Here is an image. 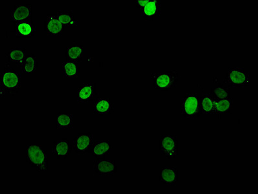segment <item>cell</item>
I'll use <instances>...</instances> for the list:
<instances>
[{"label":"cell","instance_id":"13","mask_svg":"<svg viewBox=\"0 0 258 194\" xmlns=\"http://www.w3.org/2000/svg\"><path fill=\"white\" fill-rule=\"evenodd\" d=\"M35 24L32 20H24L17 22L15 25V33L17 36L21 37H29L35 34L37 31Z\"/></svg>","mask_w":258,"mask_h":194},{"label":"cell","instance_id":"6","mask_svg":"<svg viewBox=\"0 0 258 194\" xmlns=\"http://www.w3.org/2000/svg\"><path fill=\"white\" fill-rule=\"evenodd\" d=\"M161 155L167 161L174 160L178 156V139L175 135H162L160 140Z\"/></svg>","mask_w":258,"mask_h":194},{"label":"cell","instance_id":"16","mask_svg":"<svg viewBox=\"0 0 258 194\" xmlns=\"http://www.w3.org/2000/svg\"><path fill=\"white\" fill-rule=\"evenodd\" d=\"M113 149V145L109 141L99 140L94 143L93 146V155L97 157H104Z\"/></svg>","mask_w":258,"mask_h":194},{"label":"cell","instance_id":"17","mask_svg":"<svg viewBox=\"0 0 258 194\" xmlns=\"http://www.w3.org/2000/svg\"><path fill=\"white\" fill-rule=\"evenodd\" d=\"M26 52L24 47L12 48L8 53L9 61L17 66H22L26 58Z\"/></svg>","mask_w":258,"mask_h":194},{"label":"cell","instance_id":"19","mask_svg":"<svg viewBox=\"0 0 258 194\" xmlns=\"http://www.w3.org/2000/svg\"><path fill=\"white\" fill-rule=\"evenodd\" d=\"M114 107L110 99L98 98L94 104V112L100 115L108 114L112 112Z\"/></svg>","mask_w":258,"mask_h":194},{"label":"cell","instance_id":"4","mask_svg":"<svg viewBox=\"0 0 258 194\" xmlns=\"http://www.w3.org/2000/svg\"><path fill=\"white\" fill-rule=\"evenodd\" d=\"M181 109L185 118L195 119L200 116L201 111L200 97L197 94H188L183 97L181 101Z\"/></svg>","mask_w":258,"mask_h":194},{"label":"cell","instance_id":"14","mask_svg":"<svg viewBox=\"0 0 258 194\" xmlns=\"http://www.w3.org/2000/svg\"><path fill=\"white\" fill-rule=\"evenodd\" d=\"M96 95V85L94 83L82 85L78 91V102H91Z\"/></svg>","mask_w":258,"mask_h":194},{"label":"cell","instance_id":"12","mask_svg":"<svg viewBox=\"0 0 258 194\" xmlns=\"http://www.w3.org/2000/svg\"><path fill=\"white\" fill-rule=\"evenodd\" d=\"M161 1L159 0H149L144 7L140 10L141 15L146 20H153L161 14Z\"/></svg>","mask_w":258,"mask_h":194},{"label":"cell","instance_id":"24","mask_svg":"<svg viewBox=\"0 0 258 194\" xmlns=\"http://www.w3.org/2000/svg\"><path fill=\"white\" fill-rule=\"evenodd\" d=\"M56 124L58 129H70L73 126V116L71 114L60 113L57 117Z\"/></svg>","mask_w":258,"mask_h":194},{"label":"cell","instance_id":"25","mask_svg":"<svg viewBox=\"0 0 258 194\" xmlns=\"http://www.w3.org/2000/svg\"><path fill=\"white\" fill-rule=\"evenodd\" d=\"M62 70H63L64 75L66 77L75 78L78 76V69L76 62L72 60L66 62L63 64Z\"/></svg>","mask_w":258,"mask_h":194},{"label":"cell","instance_id":"22","mask_svg":"<svg viewBox=\"0 0 258 194\" xmlns=\"http://www.w3.org/2000/svg\"><path fill=\"white\" fill-rule=\"evenodd\" d=\"M211 96L215 100H221L223 99L229 98L230 90L227 86L220 85L216 88L211 89Z\"/></svg>","mask_w":258,"mask_h":194},{"label":"cell","instance_id":"21","mask_svg":"<svg viewBox=\"0 0 258 194\" xmlns=\"http://www.w3.org/2000/svg\"><path fill=\"white\" fill-rule=\"evenodd\" d=\"M56 17L63 25L68 26L77 25L78 22L75 19L73 13L70 11H58L56 15Z\"/></svg>","mask_w":258,"mask_h":194},{"label":"cell","instance_id":"10","mask_svg":"<svg viewBox=\"0 0 258 194\" xmlns=\"http://www.w3.org/2000/svg\"><path fill=\"white\" fill-rule=\"evenodd\" d=\"M93 142L92 133L76 135L74 140V149L78 154H83L91 146Z\"/></svg>","mask_w":258,"mask_h":194},{"label":"cell","instance_id":"1","mask_svg":"<svg viewBox=\"0 0 258 194\" xmlns=\"http://www.w3.org/2000/svg\"><path fill=\"white\" fill-rule=\"evenodd\" d=\"M180 78L178 72L175 70L153 73L151 74L153 87L161 91H168L177 88Z\"/></svg>","mask_w":258,"mask_h":194},{"label":"cell","instance_id":"8","mask_svg":"<svg viewBox=\"0 0 258 194\" xmlns=\"http://www.w3.org/2000/svg\"><path fill=\"white\" fill-rule=\"evenodd\" d=\"M117 169L118 166L114 161L97 160L94 162L95 172L103 176L114 175L117 172Z\"/></svg>","mask_w":258,"mask_h":194},{"label":"cell","instance_id":"2","mask_svg":"<svg viewBox=\"0 0 258 194\" xmlns=\"http://www.w3.org/2000/svg\"><path fill=\"white\" fill-rule=\"evenodd\" d=\"M26 155V161L32 167L35 168L38 172L48 170L47 152L41 146L38 145L27 146Z\"/></svg>","mask_w":258,"mask_h":194},{"label":"cell","instance_id":"11","mask_svg":"<svg viewBox=\"0 0 258 194\" xmlns=\"http://www.w3.org/2000/svg\"><path fill=\"white\" fill-rule=\"evenodd\" d=\"M32 5H16L11 12V21L16 24L24 20H32Z\"/></svg>","mask_w":258,"mask_h":194},{"label":"cell","instance_id":"3","mask_svg":"<svg viewBox=\"0 0 258 194\" xmlns=\"http://www.w3.org/2000/svg\"><path fill=\"white\" fill-rule=\"evenodd\" d=\"M250 84L249 73L243 68L232 67L228 70L223 84L232 88H245Z\"/></svg>","mask_w":258,"mask_h":194},{"label":"cell","instance_id":"18","mask_svg":"<svg viewBox=\"0 0 258 194\" xmlns=\"http://www.w3.org/2000/svg\"><path fill=\"white\" fill-rule=\"evenodd\" d=\"M215 100L207 93H204L200 98L201 111L204 114L210 115L215 113Z\"/></svg>","mask_w":258,"mask_h":194},{"label":"cell","instance_id":"23","mask_svg":"<svg viewBox=\"0 0 258 194\" xmlns=\"http://www.w3.org/2000/svg\"><path fill=\"white\" fill-rule=\"evenodd\" d=\"M22 71L27 73H35L37 72V59L33 55L26 56L22 66Z\"/></svg>","mask_w":258,"mask_h":194},{"label":"cell","instance_id":"26","mask_svg":"<svg viewBox=\"0 0 258 194\" xmlns=\"http://www.w3.org/2000/svg\"><path fill=\"white\" fill-rule=\"evenodd\" d=\"M83 53V48L81 46L74 45L70 46L68 48V57L70 60L74 62H77L81 59Z\"/></svg>","mask_w":258,"mask_h":194},{"label":"cell","instance_id":"15","mask_svg":"<svg viewBox=\"0 0 258 194\" xmlns=\"http://www.w3.org/2000/svg\"><path fill=\"white\" fill-rule=\"evenodd\" d=\"M70 144L67 139H60L54 143L52 151L54 155L59 159H66L70 152Z\"/></svg>","mask_w":258,"mask_h":194},{"label":"cell","instance_id":"27","mask_svg":"<svg viewBox=\"0 0 258 194\" xmlns=\"http://www.w3.org/2000/svg\"><path fill=\"white\" fill-rule=\"evenodd\" d=\"M149 1V0H138V1H135V3H136V6L138 8L139 10H140L146 5Z\"/></svg>","mask_w":258,"mask_h":194},{"label":"cell","instance_id":"20","mask_svg":"<svg viewBox=\"0 0 258 194\" xmlns=\"http://www.w3.org/2000/svg\"><path fill=\"white\" fill-rule=\"evenodd\" d=\"M233 109V100L231 98L215 100L214 114H226Z\"/></svg>","mask_w":258,"mask_h":194},{"label":"cell","instance_id":"5","mask_svg":"<svg viewBox=\"0 0 258 194\" xmlns=\"http://www.w3.org/2000/svg\"><path fill=\"white\" fill-rule=\"evenodd\" d=\"M1 82L2 89L13 96L19 92L21 85V77L19 73L7 66L2 73Z\"/></svg>","mask_w":258,"mask_h":194},{"label":"cell","instance_id":"7","mask_svg":"<svg viewBox=\"0 0 258 194\" xmlns=\"http://www.w3.org/2000/svg\"><path fill=\"white\" fill-rule=\"evenodd\" d=\"M160 182L162 187H172L178 182V170L175 166H164L161 168Z\"/></svg>","mask_w":258,"mask_h":194},{"label":"cell","instance_id":"9","mask_svg":"<svg viewBox=\"0 0 258 194\" xmlns=\"http://www.w3.org/2000/svg\"><path fill=\"white\" fill-rule=\"evenodd\" d=\"M45 31L48 36H62L64 32V25L56 15H49L46 17Z\"/></svg>","mask_w":258,"mask_h":194}]
</instances>
